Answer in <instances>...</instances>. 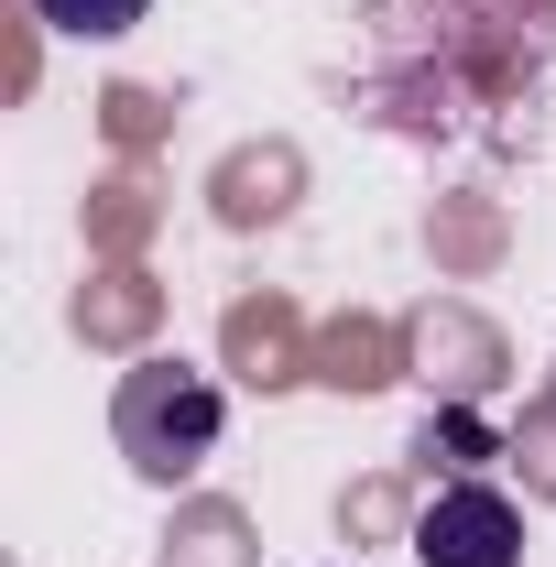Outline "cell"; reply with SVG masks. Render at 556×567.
Returning a JSON list of instances; mask_svg holds the SVG:
<instances>
[{"mask_svg":"<svg viewBox=\"0 0 556 567\" xmlns=\"http://www.w3.org/2000/svg\"><path fill=\"white\" fill-rule=\"evenodd\" d=\"M415 557L425 567H524V513L491 481H459L415 513Z\"/></svg>","mask_w":556,"mask_h":567,"instance_id":"cell-2","label":"cell"},{"mask_svg":"<svg viewBox=\"0 0 556 567\" xmlns=\"http://www.w3.org/2000/svg\"><path fill=\"white\" fill-rule=\"evenodd\" d=\"M110 425H121V458L142 481H186L218 447V382L186 371V360H142L121 382V404H110Z\"/></svg>","mask_w":556,"mask_h":567,"instance_id":"cell-1","label":"cell"},{"mask_svg":"<svg viewBox=\"0 0 556 567\" xmlns=\"http://www.w3.org/2000/svg\"><path fill=\"white\" fill-rule=\"evenodd\" d=\"M153 0H33V22H55L66 44H121Z\"/></svg>","mask_w":556,"mask_h":567,"instance_id":"cell-3","label":"cell"}]
</instances>
